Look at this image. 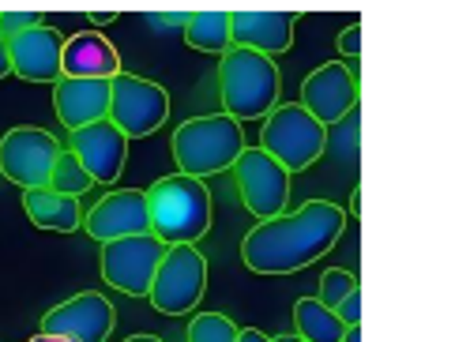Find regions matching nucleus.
Listing matches in <instances>:
<instances>
[{
  "mask_svg": "<svg viewBox=\"0 0 455 342\" xmlns=\"http://www.w3.org/2000/svg\"><path fill=\"white\" fill-rule=\"evenodd\" d=\"M237 342H271V338H267V331H259V328H241Z\"/></svg>",
  "mask_w": 455,
  "mask_h": 342,
  "instance_id": "29",
  "label": "nucleus"
},
{
  "mask_svg": "<svg viewBox=\"0 0 455 342\" xmlns=\"http://www.w3.org/2000/svg\"><path fill=\"white\" fill-rule=\"evenodd\" d=\"M347 230V211L331 200H305L298 211L256 222L241 241L252 274H298L328 256Z\"/></svg>",
  "mask_w": 455,
  "mask_h": 342,
  "instance_id": "1",
  "label": "nucleus"
},
{
  "mask_svg": "<svg viewBox=\"0 0 455 342\" xmlns=\"http://www.w3.org/2000/svg\"><path fill=\"white\" fill-rule=\"evenodd\" d=\"M94 181L87 177V170L76 162V155L64 147V151L57 155V162H53V173H50V185L45 188H53L57 195H68V200H79L87 188H91Z\"/></svg>",
  "mask_w": 455,
  "mask_h": 342,
  "instance_id": "22",
  "label": "nucleus"
},
{
  "mask_svg": "<svg viewBox=\"0 0 455 342\" xmlns=\"http://www.w3.org/2000/svg\"><path fill=\"white\" fill-rule=\"evenodd\" d=\"M124 342H162L158 335H132V338H124Z\"/></svg>",
  "mask_w": 455,
  "mask_h": 342,
  "instance_id": "34",
  "label": "nucleus"
},
{
  "mask_svg": "<svg viewBox=\"0 0 455 342\" xmlns=\"http://www.w3.org/2000/svg\"><path fill=\"white\" fill-rule=\"evenodd\" d=\"M343 342H362V328H347L343 331Z\"/></svg>",
  "mask_w": 455,
  "mask_h": 342,
  "instance_id": "32",
  "label": "nucleus"
},
{
  "mask_svg": "<svg viewBox=\"0 0 455 342\" xmlns=\"http://www.w3.org/2000/svg\"><path fill=\"white\" fill-rule=\"evenodd\" d=\"M151 234L173 249V244H196L211 230V192L207 181L185 173L158 177L148 188Z\"/></svg>",
  "mask_w": 455,
  "mask_h": 342,
  "instance_id": "3",
  "label": "nucleus"
},
{
  "mask_svg": "<svg viewBox=\"0 0 455 342\" xmlns=\"http://www.w3.org/2000/svg\"><path fill=\"white\" fill-rule=\"evenodd\" d=\"M162 256H166V244L155 234L106 241L102 244V279H106V286L124 293V298H148Z\"/></svg>",
  "mask_w": 455,
  "mask_h": 342,
  "instance_id": "9",
  "label": "nucleus"
},
{
  "mask_svg": "<svg viewBox=\"0 0 455 342\" xmlns=\"http://www.w3.org/2000/svg\"><path fill=\"white\" fill-rule=\"evenodd\" d=\"M84 230L94 241H121V237H140L151 234V215H148V192L143 188H113L99 203L87 211Z\"/></svg>",
  "mask_w": 455,
  "mask_h": 342,
  "instance_id": "13",
  "label": "nucleus"
},
{
  "mask_svg": "<svg viewBox=\"0 0 455 342\" xmlns=\"http://www.w3.org/2000/svg\"><path fill=\"white\" fill-rule=\"evenodd\" d=\"M271 342H301L298 335H279V338H271Z\"/></svg>",
  "mask_w": 455,
  "mask_h": 342,
  "instance_id": "35",
  "label": "nucleus"
},
{
  "mask_svg": "<svg viewBox=\"0 0 455 342\" xmlns=\"http://www.w3.org/2000/svg\"><path fill=\"white\" fill-rule=\"evenodd\" d=\"M237 331L241 328L226 313H196L185 338L188 342H237Z\"/></svg>",
  "mask_w": 455,
  "mask_h": 342,
  "instance_id": "23",
  "label": "nucleus"
},
{
  "mask_svg": "<svg viewBox=\"0 0 455 342\" xmlns=\"http://www.w3.org/2000/svg\"><path fill=\"white\" fill-rule=\"evenodd\" d=\"M357 211H362V188H354V192H350V207H347V215H354V219H357Z\"/></svg>",
  "mask_w": 455,
  "mask_h": 342,
  "instance_id": "31",
  "label": "nucleus"
},
{
  "mask_svg": "<svg viewBox=\"0 0 455 342\" xmlns=\"http://www.w3.org/2000/svg\"><path fill=\"white\" fill-rule=\"evenodd\" d=\"M204 290H207V256L196 244H173L155 271L148 301L162 316H188L204 301Z\"/></svg>",
  "mask_w": 455,
  "mask_h": 342,
  "instance_id": "7",
  "label": "nucleus"
},
{
  "mask_svg": "<svg viewBox=\"0 0 455 342\" xmlns=\"http://www.w3.org/2000/svg\"><path fill=\"white\" fill-rule=\"evenodd\" d=\"M106 121L124 139H148L170 121V94L155 79L121 72L109 79V113Z\"/></svg>",
  "mask_w": 455,
  "mask_h": 342,
  "instance_id": "6",
  "label": "nucleus"
},
{
  "mask_svg": "<svg viewBox=\"0 0 455 342\" xmlns=\"http://www.w3.org/2000/svg\"><path fill=\"white\" fill-rule=\"evenodd\" d=\"M30 342H68V338H60V335H45V331H38L35 338H30Z\"/></svg>",
  "mask_w": 455,
  "mask_h": 342,
  "instance_id": "33",
  "label": "nucleus"
},
{
  "mask_svg": "<svg viewBox=\"0 0 455 342\" xmlns=\"http://www.w3.org/2000/svg\"><path fill=\"white\" fill-rule=\"evenodd\" d=\"M354 290H362V282H357V274H354V271H347V267H328V271L320 274V298H316V301L335 313L339 301L350 298Z\"/></svg>",
  "mask_w": 455,
  "mask_h": 342,
  "instance_id": "24",
  "label": "nucleus"
},
{
  "mask_svg": "<svg viewBox=\"0 0 455 342\" xmlns=\"http://www.w3.org/2000/svg\"><path fill=\"white\" fill-rule=\"evenodd\" d=\"M279 94H283V72L271 57L237 45H230L219 57V98L226 117H234L237 124L264 121L279 106Z\"/></svg>",
  "mask_w": 455,
  "mask_h": 342,
  "instance_id": "2",
  "label": "nucleus"
},
{
  "mask_svg": "<svg viewBox=\"0 0 455 342\" xmlns=\"http://www.w3.org/2000/svg\"><path fill=\"white\" fill-rule=\"evenodd\" d=\"M23 211H27V219L35 222L38 230H50V234H76V230H84V207H79V200L57 195L53 188L23 192Z\"/></svg>",
  "mask_w": 455,
  "mask_h": 342,
  "instance_id": "19",
  "label": "nucleus"
},
{
  "mask_svg": "<svg viewBox=\"0 0 455 342\" xmlns=\"http://www.w3.org/2000/svg\"><path fill=\"white\" fill-rule=\"evenodd\" d=\"M339 53H343L347 60H354L357 53H362V23H350L343 35H339Z\"/></svg>",
  "mask_w": 455,
  "mask_h": 342,
  "instance_id": "27",
  "label": "nucleus"
},
{
  "mask_svg": "<svg viewBox=\"0 0 455 342\" xmlns=\"http://www.w3.org/2000/svg\"><path fill=\"white\" fill-rule=\"evenodd\" d=\"M60 76L64 79H113L121 76V53L102 30H79L64 38L60 49Z\"/></svg>",
  "mask_w": 455,
  "mask_h": 342,
  "instance_id": "17",
  "label": "nucleus"
},
{
  "mask_svg": "<svg viewBox=\"0 0 455 342\" xmlns=\"http://www.w3.org/2000/svg\"><path fill=\"white\" fill-rule=\"evenodd\" d=\"M60 49H64V35L50 23L30 27L23 35L8 38L12 76L27 79V84H57L60 79Z\"/></svg>",
  "mask_w": 455,
  "mask_h": 342,
  "instance_id": "15",
  "label": "nucleus"
},
{
  "mask_svg": "<svg viewBox=\"0 0 455 342\" xmlns=\"http://www.w3.org/2000/svg\"><path fill=\"white\" fill-rule=\"evenodd\" d=\"M294 331L301 342H343V320L331 308H323L316 298L294 301Z\"/></svg>",
  "mask_w": 455,
  "mask_h": 342,
  "instance_id": "20",
  "label": "nucleus"
},
{
  "mask_svg": "<svg viewBox=\"0 0 455 342\" xmlns=\"http://www.w3.org/2000/svg\"><path fill=\"white\" fill-rule=\"evenodd\" d=\"M259 151L271 155L286 173H301L328 151V128L316 124L298 102L275 106L259 128Z\"/></svg>",
  "mask_w": 455,
  "mask_h": 342,
  "instance_id": "5",
  "label": "nucleus"
},
{
  "mask_svg": "<svg viewBox=\"0 0 455 342\" xmlns=\"http://www.w3.org/2000/svg\"><path fill=\"white\" fill-rule=\"evenodd\" d=\"M294 23L290 12H230V45L275 60L294 45Z\"/></svg>",
  "mask_w": 455,
  "mask_h": 342,
  "instance_id": "16",
  "label": "nucleus"
},
{
  "mask_svg": "<svg viewBox=\"0 0 455 342\" xmlns=\"http://www.w3.org/2000/svg\"><path fill=\"white\" fill-rule=\"evenodd\" d=\"M113 328H117V308L94 290L76 293V298L60 301L57 308H50L42 316L45 335H60L68 342H106Z\"/></svg>",
  "mask_w": 455,
  "mask_h": 342,
  "instance_id": "12",
  "label": "nucleus"
},
{
  "mask_svg": "<svg viewBox=\"0 0 455 342\" xmlns=\"http://www.w3.org/2000/svg\"><path fill=\"white\" fill-rule=\"evenodd\" d=\"M185 42L200 53H226L230 49V12H188Z\"/></svg>",
  "mask_w": 455,
  "mask_h": 342,
  "instance_id": "21",
  "label": "nucleus"
},
{
  "mask_svg": "<svg viewBox=\"0 0 455 342\" xmlns=\"http://www.w3.org/2000/svg\"><path fill=\"white\" fill-rule=\"evenodd\" d=\"M30 27H42V15L38 12H0V38H15Z\"/></svg>",
  "mask_w": 455,
  "mask_h": 342,
  "instance_id": "25",
  "label": "nucleus"
},
{
  "mask_svg": "<svg viewBox=\"0 0 455 342\" xmlns=\"http://www.w3.org/2000/svg\"><path fill=\"white\" fill-rule=\"evenodd\" d=\"M60 151L64 147L57 143L53 132H45V128H27V124L8 128V132L0 136V173L23 192L45 188Z\"/></svg>",
  "mask_w": 455,
  "mask_h": 342,
  "instance_id": "8",
  "label": "nucleus"
},
{
  "mask_svg": "<svg viewBox=\"0 0 455 342\" xmlns=\"http://www.w3.org/2000/svg\"><path fill=\"white\" fill-rule=\"evenodd\" d=\"M316 124L331 128L343 124L357 109V76L350 72L347 60H328L313 68L301 84V102H298Z\"/></svg>",
  "mask_w": 455,
  "mask_h": 342,
  "instance_id": "11",
  "label": "nucleus"
},
{
  "mask_svg": "<svg viewBox=\"0 0 455 342\" xmlns=\"http://www.w3.org/2000/svg\"><path fill=\"white\" fill-rule=\"evenodd\" d=\"M151 23H158V27H181V30H185V23H188V12H166V15H151Z\"/></svg>",
  "mask_w": 455,
  "mask_h": 342,
  "instance_id": "28",
  "label": "nucleus"
},
{
  "mask_svg": "<svg viewBox=\"0 0 455 342\" xmlns=\"http://www.w3.org/2000/svg\"><path fill=\"white\" fill-rule=\"evenodd\" d=\"M68 151L76 155L79 166L87 170L94 185H117L128 166V139L109 121L87 124V128H79V132H72Z\"/></svg>",
  "mask_w": 455,
  "mask_h": 342,
  "instance_id": "14",
  "label": "nucleus"
},
{
  "mask_svg": "<svg viewBox=\"0 0 455 342\" xmlns=\"http://www.w3.org/2000/svg\"><path fill=\"white\" fill-rule=\"evenodd\" d=\"M12 76V60H8V42L0 38V79Z\"/></svg>",
  "mask_w": 455,
  "mask_h": 342,
  "instance_id": "30",
  "label": "nucleus"
},
{
  "mask_svg": "<svg viewBox=\"0 0 455 342\" xmlns=\"http://www.w3.org/2000/svg\"><path fill=\"white\" fill-rule=\"evenodd\" d=\"M57 117L68 132L106 121L109 113V79H57L53 84Z\"/></svg>",
  "mask_w": 455,
  "mask_h": 342,
  "instance_id": "18",
  "label": "nucleus"
},
{
  "mask_svg": "<svg viewBox=\"0 0 455 342\" xmlns=\"http://www.w3.org/2000/svg\"><path fill=\"white\" fill-rule=\"evenodd\" d=\"M335 316L343 320V328H362V290H354L350 298H343V301H339Z\"/></svg>",
  "mask_w": 455,
  "mask_h": 342,
  "instance_id": "26",
  "label": "nucleus"
},
{
  "mask_svg": "<svg viewBox=\"0 0 455 342\" xmlns=\"http://www.w3.org/2000/svg\"><path fill=\"white\" fill-rule=\"evenodd\" d=\"M234 181H237L241 200H245L249 215L256 222L283 215L290 203V173L271 155L259 151V147H245V151L237 155Z\"/></svg>",
  "mask_w": 455,
  "mask_h": 342,
  "instance_id": "10",
  "label": "nucleus"
},
{
  "mask_svg": "<svg viewBox=\"0 0 455 342\" xmlns=\"http://www.w3.org/2000/svg\"><path fill=\"white\" fill-rule=\"evenodd\" d=\"M245 128L226 113H207V117H192L185 124H177V132L170 139V151L177 162V173L207 181L222 170H234L237 155L245 151Z\"/></svg>",
  "mask_w": 455,
  "mask_h": 342,
  "instance_id": "4",
  "label": "nucleus"
}]
</instances>
